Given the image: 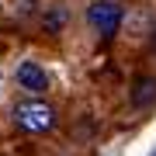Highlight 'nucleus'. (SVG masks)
Segmentation results:
<instances>
[{
    "mask_svg": "<svg viewBox=\"0 0 156 156\" xmlns=\"http://www.w3.org/2000/svg\"><path fill=\"white\" fill-rule=\"evenodd\" d=\"M14 80H17V87L28 90V94H45V90H49V73H45L38 62H31V59H24L21 66H17Z\"/></svg>",
    "mask_w": 156,
    "mask_h": 156,
    "instance_id": "nucleus-3",
    "label": "nucleus"
},
{
    "mask_svg": "<svg viewBox=\"0 0 156 156\" xmlns=\"http://www.w3.org/2000/svg\"><path fill=\"white\" fill-rule=\"evenodd\" d=\"M156 101V76H139L132 87V104L135 108H149Z\"/></svg>",
    "mask_w": 156,
    "mask_h": 156,
    "instance_id": "nucleus-4",
    "label": "nucleus"
},
{
    "mask_svg": "<svg viewBox=\"0 0 156 156\" xmlns=\"http://www.w3.org/2000/svg\"><path fill=\"white\" fill-rule=\"evenodd\" d=\"M122 21H125V11L115 0H94V4L87 7V24L101 35V38H111V35L122 28Z\"/></svg>",
    "mask_w": 156,
    "mask_h": 156,
    "instance_id": "nucleus-2",
    "label": "nucleus"
},
{
    "mask_svg": "<svg viewBox=\"0 0 156 156\" xmlns=\"http://www.w3.org/2000/svg\"><path fill=\"white\" fill-rule=\"evenodd\" d=\"M153 156H156V153H153Z\"/></svg>",
    "mask_w": 156,
    "mask_h": 156,
    "instance_id": "nucleus-5",
    "label": "nucleus"
},
{
    "mask_svg": "<svg viewBox=\"0 0 156 156\" xmlns=\"http://www.w3.org/2000/svg\"><path fill=\"white\" fill-rule=\"evenodd\" d=\"M14 125L21 132H28V135H42V132H49L56 125V108L49 101H38V97L35 101H21L14 108Z\"/></svg>",
    "mask_w": 156,
    "mask_h": 156,
    "instance_id": "nucleus-1",
    "label": "nucleus"
}]
</instances>
